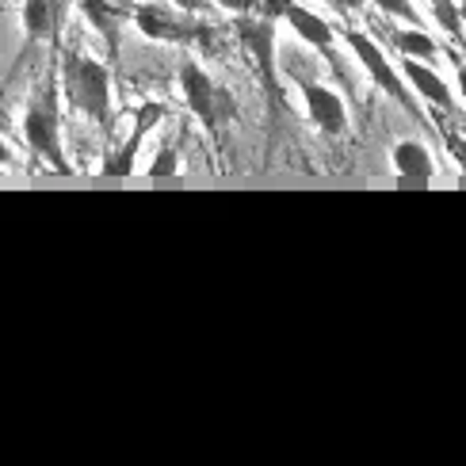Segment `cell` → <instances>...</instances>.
I'll return each mask as SVG.
<instances>
[{
	"label": "cell",
	"mask_w": 466,
	"mask_h": 466,
	"mask_svg": "<svg viewBox=\"0 0 466 466\" xmlns=\"http://www.w3.org/2000/svg\"><path fill=\"white\" fill-rule=\"evenodd\" d=\"M62 88L73 111L88 115L96 127H111V69L81 50H66Z\"/></svg>",
	"instance_id": "1"
},
{
	"label": "cell",
	"mask_w": 466,
	"mask_h": 466,
	"mask_svg": "<svg viewBox=\"0 0 466 466\" xmlns=\"http://www.w3.org/2000/svg\"><path fill=\"white\" fill-rule=\"evenodd\" d=\"M24 142L38 153L50 168L66 172V149H62V96H57V73L46 76V85L35 92L24 115Z\"/></svg>",
	"instance_id": "2"
},
{
	"label": "cell",
	"mask_w": 466,
	"mask_h": 466,
	"mask_svg": "<svg viewBox=\"0 0 466 466\" xmlns=\"http://www.w3.org/2000/svg\"><path fill=\"white\" fill-rule=\"evenodd\" d=\"M233 31H238V43L245 46V54L257 62V76L264 85L268 107L276 111V100H279V85H276V15H268V12L238 15Z\"/></svg>",
	"instance_id": "3"
},
{
	"label": "cell",
	"mask_w": 466,
	"mask_h": 466,
	"mask_svg": "<svg viewBox=\"0 0 466 466\" xmlns=\"http://www.w3.org/2000/svg\"><path fill=\"white\" fill-rule=\"evenodd\" d=\"M340 38L348 43V50H352L356 57H360V66L367 69V76L375 81V88L379 92H386L390 100H398L410 115H417V107H413V88H410V81H405V73H398V66L386 57L382 50H379V43L375 38H367L363 31H352V27H340Z\"/></svg>",
	"instance_id": "4"
},
{
	"label": "cell",
	"mask_w": 466,
	"mask_h": 466,
	"mask_svg": "<svg viewBox=\"0 0 466 466\" xmlns=\"http://www.w3.org/2000/svg\"><path fill=\"white\" fill-rule=\"evenodd\" d=\"M180 92H184L187 111L196 115V119H199L210 134H218L222 123H226V115L233 111V104H229V96L215 85V76H210L199 62H191V57L180 66Z\"/></svg>",
	"instance_id": "5"
},
{
	"label": "cell",
	"mask_w": 466,
	"mask_h": 466,
	"mask_svg": "<svg viewBox=\"0 0 466 466\" xmlns=\"http://www.w3.org/2000/svg\"><path fill=\"white\" fill-rule=\"evenodd\" d=\"M264 12H268V15H283L287 24H290V31H295L306 46H314L329 66H337V31H333V24H329V19H321L318 12L302 8L299 0H268Z\"/></svg>",
	"instance_id": "6"
},
{
	"label": "cell",
	"mask_w": 466,
	"mask_h": 466,
	"mask_svg": "<svg viewBox=\"0 0 466 466\" xmlns=\"http://www.w3.org/2000/svg\"><path fill=\"white\" fill-rule=\"evenodd\" d=\"M295 76H299V92L306 100L309 123H314L325 138H344V134H348V107H344V100L333 88H325L318 81H306L299 69H295Z\"/></svg>",
	"instance_id": "7"
},
{
	"label": "cell",
	"mask_w": 466,
	"mask_h": 466,
	"mask_svg": "<svg viewBox=\"0 0 466 466\" xmlns=\"http://www.w3.org/2000/svg\"><path fill=\"white\" fill-rule=\"evenodd\" d=\"M134 27L146 38H157V43H191V35H203V27L191 24L187 12H180L177 5H138L134 8Z\"/></svg>",
	"instance_id": "8"
},
{
	"label": "cell",
	"mask_w": 466,
	"mask_h": 466,
	"mask_svg": "<svg viewBox=\"0 0 466 466\" xmlns=\"http://www.w3.org/2000/svg\"><path fill=\"white\" fill-rule=\"evenodd\" d=\"M165 119V104H142L138 111H134V127H130V138L115 149V153H107V161H104V177H130L134 172V161H138V149H142V142H146V134L153 130Z\"/></svg>",
	"instance_id": "9"
},
{
	"label": "cell",
	"mask_w": 466,
	"mask_h": 466,
	"mask_svg": "<svg viewBox=\"0 0 466 466\" xmlns=\"http://www.w3.org/2000/svg\"><path fill=\"white\" fill-rule=\"evenodd\" d=\"M398 69L405 73V81H410V88L420 96V100H429L432 107H443V111L455 107V96H451L448 81L436 73L432 62H420V57H401Z\"/></svg>",
	"instance_id": "10"
},
{
	"label": "cell",
	"mask_w": 466,
	"mask_h": 466,
	"mask_svg": "<svg viewBox=\"0 0 466 466\" xmlns=\"http://www.w3.org/2000/svg\"><path fill=\"white\" fill-rule=\"evenodd\" d=\"M390 161H394V172L401 180H413V184H420V180H432L436 177V165H432V153H429V146L424 142H398L394 149H390Z\"/></svg>",
	"instance_id": "11"
},
{
	"label": "cell",
	"mask_w": 466,
	"mask_h": 466,
	"mask_svg": "<svg viewBox=\"0 0 466 466\" xmlns=\"http://www.w3.org/2000/svg\"><path fill=\"white\" fill-rule=\"evenodd\" d=\"M390 35V46L401 54V57H420V62H440V46H436V38L417 27V24H405V27H390L386 31Z\"/></svg>",
	"instance_id": "12"
},
{
	"label": "cell",
	"mask_w": 466,
	"mask_h": 466,
	"mask_svg": "<svg viewBox=\"0 0 466 466\" xmlns=\"http://www.w3.org/2000/svg\"><path fill=\"white\" fill-rule=\"evenodd\" d=\"M88 24L107 38V50L119 54V35H123V8H111L107 0H76Z\"/></svg>",
	"instance_id": "13"
},
{
	"label": "cell",
	"mask_w": 466,
	"mask_h": 466,
	"mask_svg": "<svg viewBox=\"0 0 466 466\" xmlns=\"http://www.w3.org/2000/svg\"><path fill=\"white\" fill-rule=\"evenodd\" d=\"M432 12H436V19L443 24V31L455 35L459 43H466V38H462V31H466V24H462V12L451 5V0H432Z\"/></svg>",
	"instance_id": "14"
},
{
	"label": "cell",
	"mask_w": 466,
	"mask_h": 466,
	"mask_svg": "<svg viewBox=\"0 0 466 466\" xmlns=\"http://www.w3.org/2000/svg\"><path fill=\"white\" fill-rule=\"evenodd\" d=\"M371 5H375L379 12H386V15L401 19V24H417V27H424V19H420V12H417L413 0H371Z\"/></svg>",
	"instance_id": "15"
},
{
	"label": "cell",
	"mask_w": 466,
	"mask_h": 466,
	"mask_svg": "<svg viewBox=\"0 0 466 466\" xmlns=\"http://www.w3.org/2000/svg\"><path fill=\"white\" fill-rule=\"evenodd\" d=\"M149 177H153V180H161V177H177V149L165 146V149L157 153V161L149 165Z\"/></svg>",
	"instance_id": "16"
},
{
	"label": "cell",
	"mask_w": 466,
	"mask_h": 466,
	"mask_svg": "<svg viewBox=\"0 0 466 466\" xmlns=\"http://www.w3.org/2000/svg\"><path fill=\"white\" fill-rule=\"evenodd\" d=\"M215 8H222L229 15H257V12H264L260 0H215Z\"/></svg>",
	"instance_id": "17"
},
{
	"label": "cell",
	"mask_w": 466,
	"mask_h": 466,
	"mask_svg": "<svg viewBox=\"0 0 466 466\" xmlns=\"http://www.w3.org/2000/svg\"><path fill=\"white\" fill-rule=\"evenodd\" d=\"M448 153H451V161L459 165V172L466 177V134H448Z\"/></svg>",
	"instance_id": "18"
},
{
	"label": "cell",
	"mask_w": 466,
	"mask_h": 466,
	"mask_svg": "<svg viewBox=\"0 0 466 466\" xmlns=\"http://www.w3.org/2000/svg\"><path fill=\"white\" fill-rule=\"evenodd\" d=\"M168 5H177L180 12H187V15H199V12H207L215 0H168Z\"/></svg>",
	"instance_id": "19"
},
{
	"label": "cell",
	"mask_w": 466,
	"mask_h": 466,
	"mask_svg": "<svg viewBox=\"0 0 466 466\" xmlns=\"http://www.w3.org/2000/svg\"><path fill=\"white\" fill-rule=\"evenodd\" d=\"M455 76H459V92H462V100H466V62H459V57H455Z\"/></svg>",
	"instance_id": "20"
},
{
	"label": "cell",
	"mask_w": 466,
	"mask_h": 466,
	"mask_svg": "<svg viewBox=\"0 0 466 466\" xmlns=\"http://www.w3.org/2000/svg\"><path fill=\"white\" fill-rule=\"evenodd\" d=\"M325 5H333L337 12H348V8H352V0H325Z\"/></svg>",
	"instance_id": "21"
}]
</instances>
